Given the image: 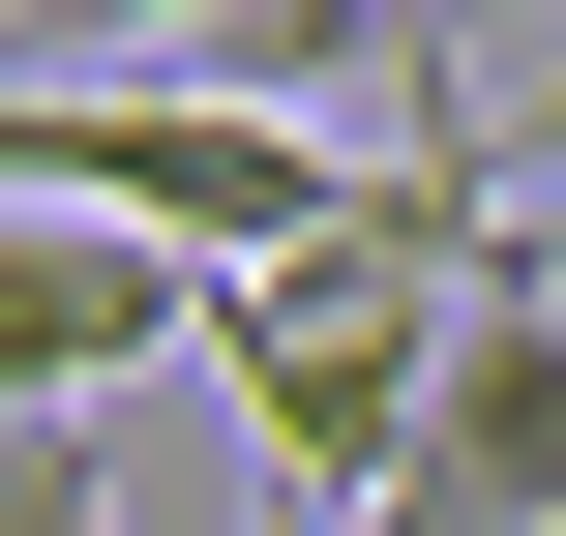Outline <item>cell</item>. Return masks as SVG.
<instances>
[{
  "mask_svg": "<svg viewBox=\"0 0 566 536\" xmlns=\"http://www.w3.org/2000/svg\"><path fill=\"white\" fill-rule=\"evenodd\" d=\"M269 536H328V507H269Z\"/></svg>",
  "mask_w": 566,
  "mask_h": 536,
  "instance_id": "obj_5",
  "label": "cell"
},
{
  "mask_svg": "<svg viewBox=\"0 0 566 536\" xmlns=\"http://www.w3.org/2000/svg\"><path fill=\"white\" fill-rule=\"evenodd\" d=\"M149 358H209V269L90 239V209H0V418H119Z\"/></svg>",
  "mask_w": 566,
  "mask_h": 536,
  "instance_id": "obj_2",
  "label": "cell"
},
{
  "mask_svg": "<svg viewBox=\"0 0 566 536\" xmlns=\"http://www.w3.org/2000/svg\"><path fill=\"white\" fill-rule=\"evenodd\" d=\"M0 209H90V239H179V269H298V239L358 209V149L269 119V90H149V60H90V90H0Z\"/></svg>",
  "mask_w": 566,
  "mask_h": 536,
  "instance_id": "obj_1",
  "label": "cell"
},
{
  "mask_svg": "<svg viewBox=\"0 0 566 536\" xmlns=\"http://www.w3.org/2000/svg\"><path fill=\"white\" fill-rule=\"evenodd\" d=\"M358 536H537V507H478V477H418V507H358Z\"/></svg>",
  "mask_w": 566,
  "mask_h": 536,
  "instance_id": "obj_4",
  "label": "cell"
},
{
  "mask_svg": "<svg viewBox=\"0 0 566 536\" xmlns=\"http://www.w3.org/2000/svg\"><path fill=\"white\" fill-rule=\"evenodd\" d=\"M418 477H478V507H537V536H566V328H537V298H478V328H448Z\"/></svg>",
  "mask_w": 566,
  "mask_h": 536,
  "instance_id": "obj_3",
  "label": "cell"
}]
</instances>
